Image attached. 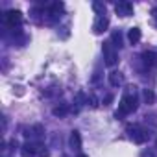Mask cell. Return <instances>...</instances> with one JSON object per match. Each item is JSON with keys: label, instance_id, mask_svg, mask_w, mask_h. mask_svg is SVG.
Masks as SVG:
<instances>
[{"label": "cell", "instance_id": "cell-4", "mask_svg": "<svg viewBox=\"0 0 157 157\" xmlns=\"http://www.w3.org/2000/svg\"><path fill=\"white\" fill-rule=\"evenodd\" d=\"M107 26H109V19H107L105 15H98V17L94 19V24H93V32H94L96 35H100V33H104V32L107 30Z\"/></svg>", "mask_w": 157, "mask_h": 157}, {"label": "cell", "instance_id": "cell-10", "mask_svg": "<svg viewBox=\"0 0 157 157\" xmlns=\"http://www.w3.org/2000/svg\"><path fill=\"white\" fill-rule=\"evenodd\" d=\"M142 61H144L148 67L157 65V56H155L153 52H150V50H148V52H144V54H142Z\"/></svg>", "mask_w": 157, "mask_h": 157}, {"label": "cell", "instance_id": "cell-14", "mask_svg": "<svg viewBox=\"0 0 157 157\" xmlns=\"http://www.w3.org/2000/svg\"><path fill=\"white\" fill-rule=\"evenodd\" d=\"M142 96H144V102H146V104H153V100H155V94H153L151 91H144Z\"/></svg>", "mask_w": 157, "mask_h": 157}, {"label": "cell", "instance_id": "cell-19", "mask_svg": "<svg viewBox=\"0 0 157 157\" xmlns=\"http://www.w3.org/2000/svg\"><path fill=\"white\" fill-rule=\"evenodd\" d=\"M39 155L41 157H48V150H39Z\"/></svg>", "mask_w": 157, "mask_h": 157}, {"label": "cell", "instance_id": "cell-12", "mask_svg": "<svg viewBox=\"0 0 157 157\" xmlns=\"http://www.w3.org/2000/svg\"><path fill=\"white\" fill-rule=\"evenodd\" d=\"M111 43H113L115 46H122V33H120V32H113V35H111Z\"/></svg>", "mask_w": 157, "mask_h": 157}, {"label": "cell", "instance_id": "cell-18", "mask_svg": "<svg viewBox=\"0 0 157 157\" xmlns=\"http://www.w3.org/2000/svg\"><path fill=\"white\" fill-rule=\"evenodd\" d=\"M140 157H155V155H153L151 151H146V150H144V151L140 153Z\"/></svg>", "mask_w": 157, "mask_h": 157}, {"label": "cell", "instance_id": "cell-11", "mask_svg": "<svg viewBox=\"0 0 157 157\" xmlns=\"http://www.w3.org/2000/svg\"><path fill=\"white\" fill-rule=\"evenodd\" d=\"M70 144H72V148H82V137H80V131H72V135H70Z\"/></svg>", "mask_w": 157, "mask_h": 157}, {"label": "cell", "instance_id": "cell-15", "mask_svg": "<svg viewBox=\"0 0 157 157\" xmlns=\"http://www.w3.org/2000/svg\"><path fill=\"white\" fill-rule=\"evenodd\" d=\"M111 102H113V94H105V96H104V100H102V104H104V105H109Z\"/></svg>", "mask_w": 157, "mask_h": 157}, {"label": "cell", "instance_id": "cell-3", "mask_svg": "<svg viewBox=\"0 0 157 157\" xmlns=\"http://www.w3.org/2000/svg\"><path fill=\"white\" fill-rule=\"evenodd\" d=\"M4 21H6V24H8V26L15 28L17 24H21V22H22V13H21L19 10H10V11L4 15Z\"/></svg>", "mask_w": 157, "mask_h": 157}, {"label": "cell", "instance_id": "cell-20", "mask_svg": "<svg viewBox=\"0 0 157 157\" xmlns=\"http://www.w3.org/2000/svg\"><path fill=\"white\" fill-rule=\"evenodd\" d=\"M78 157H87V155H83V153H82V155H78Z\"/></svg>", "mask_w": 157, "mask_h": 157}, {"label": "cell", "instance_id": "cell-6", "mask_svg": "<svg viewBox=\"0 0 157 157\" xmlns=\"http://www.w3.org/2000/svg\"><path fill=\"white\" fill-rule=\"evenodd\" d=\"M129 137H131V140L137 142V144H144L146 139H148V135H146L142 129H139V128H129Z\"/></svg>", "mask_w": 157, "mask_h": 157}, {"label": "cell", "instance_id": "cell-5", "mask_svg": "<svg viewBox=\"0 0 157 157\" xmlns=\"http://www.w3.org/2000/svg\"><path fill=\"white\" fill-rule=\"evenodd\" d=\"M115 10H117V13H118L120 17H129V15H133V4H131V2H118V4L115 6Z\"/></svg>", "mask_w": 157, "mask_h": 157}, {"label": "cell", "instance_id": "cell-1", "mask_svg": "<svg viewBox=\"0 0 157 157\" xmlns=\"http://www.w3.org/2000/svg\"><path fill=\"white\" fill-rule=\"evenodd\" d=\"M137 107H139V100H137V96H135V91H133V93H128V94L122 96V100H120V104H118L117 117L129 115V113H133Z\"/></svg>", "mask_w": 157, "mask_h": 157}, {"label": "cell", "instance_id": "cell-17", "mask_svg": "<svg viewBox=\"0 0 157 157\" xmlns=\"http://www.w3.org/2000/svg\"><path fill=\"white\" fill-rule=\"evenodd\" d=\"M52 10H54V11H61V10H63V4H61V2H56V4L52 6Z\"/></svg>", "mask_w": 157, "mask_h": 157}, {"label": "cell", "instance_id": "cell-2", "mask_svg": "<svg viewBox=\"0 0 157 157\" xmlns=\"http://www.w3.org/2000/svg\"><path fill=\"white\" fill-rule=\"evenodd\" d=\"M102 52H104L105 65H107V67H115L117 61H118V54H117V50H115V44H113L111 41L104 43V44H102Z\"/></svg>", "mask_w": 157, "mask_h": 157}, {"label": "cell", "instance_id": "cell-16", "mask_svg": "<svg viewBox=\"0 0 157 157\" xmlns=\"http://www.w3.org/2000/svg\"><path fill=\"white\" fill-rule=\"evenodd\" d=\"M93 10H94V11H102V10H105V6L100 4V2H94V4H93Z\"/></svg>", "mask_w": 157, "mask_h": 157}, {"label": "cell", "instance_id": "cell-7", "mask_svg": "<svg viewBox=\"0 0 157 157\" xmlns=\"http://www.w3.org/2000/svg\"><path fill=\"white\" fill-rule=\"evenodd\" d=\"M109 83H111L113 87H118V85H122V83H124V76H122L120 72L113 70V72L109 74Z\"/></svg>", "mask_w": 157, "mask_h": 157}, {"label": "cell", "instance_id": "cell-13", "mask_svg": "<svg viewBox=\"0 0 157 157\" xmlns=\"http://www.w3.org/2000/svg\"><path fill=\"white\" fill-rule=\"evenodd\" d=\"M67 111H68V107L67 105H59V107H54V115L56 117H63V115H67Z\"/></svg>", "mask_w": 157, "mask_h": 157}, {"label": "cell", "instance_id": "cell-8", "mask_svg": "<svg viewBox=\"0 0 157 157\" xmlns=\"http://www.w3.org/2000/svg\"><path fill=\"white\" fill-rule=\"evenodd\" d=\"M140 37H142V33H140L139 28H131V30L128 32V41H129L131 44H137V43L140 41Z\"/></svg>", "mask_w": 157, "mask_h": 157}, {"label": "cell", "instance_id": "cell-9", "mask_svg": "<svg viewBox=\"0 0 157 157\" xmlns=\"http://www.w3.org/2000/svg\"><path fill=\"white\" fill-rule=\"evenodd\" d=\"M35 148H37V146H33V144H30V142H28V144H24V146H22L21 153H22L24 157H33L35 153H39V150H35Z\"/></svg>", "mask_w": 157, "mask_h": 157}]
</instances>
